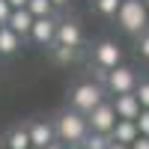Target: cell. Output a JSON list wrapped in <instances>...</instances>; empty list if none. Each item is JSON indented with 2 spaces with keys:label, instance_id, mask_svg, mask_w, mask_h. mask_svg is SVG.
I'll list each match as a JSON object with an SVG mask.
<instances>
[{
  "label": "cell",
  "instance_id": "8",
  "mask_svg": "<svg viewBox=\"0 0 149 149\" xmlns=\"http://www.w3.org/2000/svg\"><path fill=\"white\" fill-rule=\"evenodd\" d=\"M95 63L104 66V69L122 66V51H119V45H116V42H102V45L95 48Z\"/></svg>",
  "mask_w": 149,
  "mask_h": 149
},
{
  "label": "cell",
  "instance_id": "15",
  "mask_svg": "<svg viewBox=\"0 0 149 149\" xmlns=\"http://www.w3.org/2000/svg\"><path fill=\"white\" fill-rule=\"evenodd\" d=\"M6 146H9V149H30V134H27V128H15V131H9Z\"/></svg>",
  "mask_w": 149,
  "mask_h": 149
},
{
  "label": "cell",
  "instance_id": "11",
  "mask_svg": "<svg viewBox=\"0 0 149 149\" xmlns=\"http://www.w3.org/2000/svg\"><path fill=\"white\" fill-rule=\"evenodd\" d=\"M27 134H30V146L33 149H45L48 143H54V128L48 122H33L27 128Z\"/></svg>",
  "mask_w": 149,
  "mask_h": 149
},
{
  "label": "cell",
  "instance_id": "25",
  "mask_svg": "<svg viewBox=\"0 0 149 149\" xmlns=\"http://www.w3.org/2000/svg\"><path fill=\"white\" fill-rule=\"evenodd\" d=\"M6 3H9L12 9H24V6H27V0H6Z\"/></svg>",
  "mask_w": 149,
  "mask_h": 149
},
{
  "label": "cell",
  "instance_id": "14",
  "mask_svg": "<svg viewBox=\"0 0 149 149\" xmlns=\"http://www.w3.org/2000/svg\"><path fill=\"white\" fill-rule=\"evenodd\" d=\"M24 9H27L33 18H48V15H54L51 0H27V6H24Z\"/></svg>",
  "mask_w": 149,
  "mask_h": 149
},
{
  "label": "cell",
  "instance_id": "31",
  "mask_svg": "<svg viewBox=\"0 0 149 149\" xmlns=\"http://www.w3.org/2000/svg\"><path fill=\"white\" fill-rule=\"evenodd\" d=\"M30 149H33V146H30Z\"/></svg>",
  "mask_w": 149,
  "mask_h": 149
},
{
  "label": "cell",
  "instance_id": "21",
  "mask_svg": "<svg viewBox=\"0 0 149 149\" xmlns=\"http://www.w3.org/2000/svg\"><path fill=\"white\" fill-rule=\"evenodd\" d=\"M134 95H137L140 107H149V81H143L140 86H134Z\"/></svg>",
  "mask_w": 149,
  "mask_h": 149
},
{
  "label": "cell",
  "instance_id": "12",
  "mask_svg": "<svg viewBox=\"0 0 149 149\" xmlns=\"http://www.w3.org/2000/svg\"><path fill=\"white\" fill-rule=\"evenodd\" d=\"M6 27H9L12 33H18V36H27L30 27H33V15H30L27 9H12V12H9Z\"/></svg>",
  "mask_w": 149,
  "mask_h": 149
},
{
  "label": "cell",
  "instance_id": "19",
  "mask_svg": "<svg viewBox=\"0 0 149 149\" xmlns=\"http://www.w3.org/2000/svg\"><path fill=\"white\" fill-rule=\"evenodd\" d=\"M134 125H137V131L143 134V137H149V107H140L137 119H134Z\"/></svg>",
  "mask_w": 149,
  "mask_h": 149
},
{
  "label": "cell",
  "instance_id": "23",
  "mask_svg": "<svg viewBox=\"0 0 149 149\" xmlns=\"http://www.w3.org/2000/svg\"><path fill=\"white\" fill-rule=\"evenodd\" d=\"M9 12H12V6L6 3V0H0V24H6V21H9Z\"/></svg>",
  "mask_w": 149,
  "mask_h": 149
},
{
  "label": "cell",
  "instance_id": "7",
  "mask_svg": "<svg viewBox=\"0 0 149 149\" xmlns=\"http://www.w3.org/2000/svg\"><path fill=\"white\" fill-rule=\"evenodd\" d=\"M54 42H57V45L78 48V45L84 42V30H81V24H74V21H60V24H57V33H54Z\"/></svg>",
  "mask_w": 149,
  "mask_h": 149
},
{
  "label": "cell",
  "instance_id": "29",
  "mask_svg": "<svg viewBox=\"0 0 149 149\" xmlns=\"http://www.w3.org/2000/svg\"><path fill=\"white\" fill-rule=\"evenodd\" d=\"M143 6H146V12H149V0H143Z\"/></svg>",
  "mask_w": 149,
  "mask_h": 149
},
{
  "label": "cell",
  "instance_id": "3",
  "mask_svg": "<svg viewBox=\"0 0 149 149\" xmlns=\"http://www.w3.org/2000/svg\"><path fill=\"white\" fill-rule=\"evenodd\" d=\"M72 104H74V110H78V113H90L95 104H102V86H95L93 81L74 86V93H72Z\"/></svg>",
  "mask_w": 149,
  "mask_h": 149
},
{
  "label": "cell",
  "instance_id": "13",
  "mask_svg": "<svg viewBox=\"0 0 149 149\" xmlns=\"http://www.w3.org/2000/svg\"><path fill=\"white\" fill-rule=\"evenodd\" d=\"M18 48H21V36H18V33H12L6 24H3V27H0V54L9 57V54H15Z\"/></svg>",
  "mask_w": 149,
  "mask_h": 149
},
{
  "label": "cell",
  "instance_id": "16",
  "mask_svg": "<svg viewBox=\"0 0 149 149\" xmlns=\"http://www.w3.org/2000/svg\"><path fill=\"white\" fill-rule=\"evenodd\" d=\"M110 143H113V140H110V134H98V131L86 134V137L81 140V146H84V149H107Z\"/></svg>",
  "mask_w": 149,
  "mask_h": 149
},
{
  "label": "cell",
  "instance_id": "20",
  "mask_svg": "<svg viewBox=\"0 0 149 149\" xmlns=\"http://www.w3.org/2000/svg\"><path fill=\"white\" fill-rule=\"evenodd\" d=\"M107 74H110V69H104V66L95 63V69H93V84H95V86H107Z\"/></svg>",
  "mask_w": 149,
  "mask_h": 149
},
{
  "label": "cell",
  "instance_id": "28",
  "mask_svg": "<svg viewBox=\"0 0 149 149\" xmlns=\"http://www.w3.org/2000/svg\"><path fill=\"white\" fill-rule=\"evenodd\" d=\"M45 149H63V146H60V143H48Z\"/></svg>",
  "mask_w": 149,
  "mask_h": 149
},
{
  "label": "cell",
  "instance_id": "4",
  "mask_svg": "<svg viewBox=\"0 0 149 149\" xmlns=\"http://www.w3.org/2000/svg\"><path fill=\"white\" fill-rule=\"evenodd\" d=\"M86 125H90L93 131H98V134H110V128L116 125V113H113V104H107V102H102V104H95L90 113H86Z\"/></svg>",
  "mask_w": 149,
  "mask_h": 149
},
{
  "label": "cell",
  "instance_id": "9",
  "mask_svg": "<svg viewBox=\"0 0 149 149\" xmlns=\"http://www.w3.org/2000/svg\"><path fill=\"white\" fill-rule=\"evenodd\" d=\"M137 125H134V119H116V125L110 128V140L113 143H122V146H131L137 140Z\"/></svg>",
  "mask_w": 149,
  "mask_h": 149
},
{
  "label": "cell",
  "instance_id": "30",
  "mask_svg": "<svg viewBox=\"0 0 149 149\" xmlns=\"http://www.w3.org/2000/svg\"><path fill=\"white\" fill-rule=\"evenodd\" d=\"M0 27H3V24H0Z\"/></svg>",
  "mask_w": 149,
  "mask_h": 149
},
{
  "label": "cell",
  "instance_id": "2",
  "mask_svg": "<svg viewBox=\"0 0 149 149\" xmlns=\"http://www.w3.org/2000/svg\"><path fill=\"white\" fill-rule=\"evenodd\" d=\"M54 134H60V140H66V143H81L86 134H90L86 116H81L78 110H72V113H63V116L57 119Z\"/></svg>",
  "mask_w": 149,
  "mask_h": 149
},
{
  "label": "cell",
  "instance_id": "27",
  "mask_svg": "<svg viewBox=\"0 0 149 149\" xmlns=\"http://www.w3.org/2000/svg\"><path fill=\"white\" fill-rule=\"evenodd\" d=\"M107 149H128V146H122V143H110Z\"/></svg>",
  "mask_w": 149,
  "mask_h": 149
},
{
  "label": "cell",
  "instance_id": "26",
  "mask_svg": "<svg viewBox=\"0 0 149 149\" xmlns=\"http://www.w3.org/2000/svg\"><path fill=\"white\" fill-rule=\"evenodd\" d=\"M69 0H51V6H66Z\"/></svg>",
  "mask_w": 149,
  "mask_h": 149
},
{
  "label": "cell",
  "instance_id": "22",
  "mask_svg": "<svg viewBox=\"0 0 149 149\" xmlns=\"http://www.w3.org/2000/svg\"><path fill=\"white\" fill-rule=\"evenodd\" d=\"M137 51H140V57H143V60H149V30H143V33H140Z\"/></svg>",
  "mask_w": 149,
  "mask_h": 149
},
{
  "label": "cell",
  "instance_id": "17",
  "mask_svg": "<svg viewBox=\"0 0 149 149\" xmlns=\"http://www.w3.org/2000/svg\"><path fill=\"white\" fill-rule=\"evenodd\" d=\"M54 60L60 66H69L72 60H74V48H69V45H57L54 42Z\"/></svg>",
  "mask_w": 149,
  "mask_h": 149
},
{
  "label": "cell",
  "instance_id": "5",
  "mask_svg": "<svg viewBox=\"0 0 149 149\" xmlns=\"http://www.w3.org/2000/svg\"><path fill=\"white\" fill-rule=\"evenodd\" d=\"M107 86L116 95L134 93V86H137V74H134L128 66H116V69H110V74H107Z\"/></svg>",
  "mask_w": 149,
  "mask_h": 149
},
{
  "label": "cell",
  "instance_id": "18",
  "mask_svg": "<svg viewBox=\"0 0 149 149\" xmlns=\"http://www.w3.org/2000/svg\"><path fill=\"white\" fill-rule=\"evenodd\" d=\"M119 3H122V0H95V9L102 12V15H116Z\"/></svg>",
  "mask_w": 149,
  "mask_h": 149
},
{
  "label": "cell",
  "instance_id": "10",
  "mask_svg": "<svg viewBox=\"0 0 149 149\" xmlns=\"http://www.w3.org/2000/svg\"><path fill=\"white\" fill-rule=\"evenodd\" d=\"M113 113H116V119H137V113H140V102H137V95H134V93L116 95V102H113Z\"/></svg>",
  "mask_w": 149,
  "mask_h": 149
},
{
  "label": "cell",
  "instance_id": "6",
  "mask_svg": "<svg viewBox=\"0 0 149 149\" xmlns=\"http://www.w3.org/2000/svg\"><path fill=\"white\" fill-rule=\"evenodd\" d=\"M54 33H57V21L48 15V18H33V27L27 36L36 45H54Z\"/></svg>",
  "mask_w": 149,
  "mask_h": 149
},
{
  "label": "cell",
  "instance_id": "1",
  "mask_svg": "<svg viewBox=\"0 0 149 149\" xmlns=\"http://www.w3.org/2000/svg\"><path fill=\"white\" fill-rule=\"evenodd\" d=\"M116 24L125 33H143L149 27V12L143 6V0H122L116 9Z\"/></svg>",
  "mask_w": 149,
  "mask_h": 149
},
{
  "label": "cell",
  "instance_id": "24",
  "mask_svg": "<svg viewBox=\"0 0 149 149\" xmlns=\"http://www.w3.org/2000/svg\"><path fill=\"white\" fill-rule=\"evenodd\" d=\"M128 149H149V137H143V134H137V140H134Z\"/></svg>",
  "mask_w": 149,
  "mask_h": 149
}]
</instances>
